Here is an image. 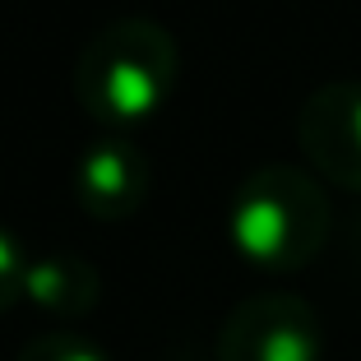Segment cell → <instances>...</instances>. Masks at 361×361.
<instances>
[{
	"label": "cell",
	"instance_id": "1",
	"mask_svg": "<svg viewBox=\"0 0 361 361\" xmlns=\"http://www.w3.org/2000/svg\"><path fill=\"white\" fill-rule=\"evenodd\" d=\"M180 79V47L167 23L149 14H121L79 47L70 84L84 116L97 121L106 135L153 121L176 93Z\"/></svg>",
	"mask_w": 361,
	"mask_h": 361
},
{
	"label": "cell",
	"instance_id": "2",
	"mask_svg": "<svg viewBox=\"0 0 361 361\" xmlns=\"http://www.w3.org/2000/svg\"><path fill=\"white\" fill-rule=\"evenodd\" d=\"M329 195L297 162H264L236 185L227 204V241L264 274H297L329 241Z\"/></svg>",
	"mask_w": 361,
	"mask_h": 361
},
{
	"label": "cell",
	"instance_id": "3",
	"mask_svg": "<svg viewBox=\"0 0 361 361\" xmlns=\"http://www.w3.org/2000/svg\"><path fill=\"white\" fill-rule=\"evenodd\" d=\"M218 361H324V329L306 297L255 292L223 319Z\"/></svg>",
	"mask_w": 361,
	"mask_h": 361
},
{
	"label": "cell",
	"instance_id": "4",
	"mask_svg": "<svg viewBox=\"0 0 361 361\" xmlns=\"http://www.w3.org/2000/svg\"><path fill=\"white\" fill-rule=\"evenodd\" d=\"M297 144L315 176L361 195V79L310 88L297 111Z\"/></svg>",
	"mask_w": 361,
	"mask_h": 361
},
{
	"label": "cell",
	"instance_id": "5",
	"mask_svg": "<svg viewBox=\"0 0 361 361\" xmlns=\"http://www.w3.org/2000/svg\"><path fill=\"white\" fill-rule=\"evenodd\" d=\"M75 200L97 223H126L144 209L153 162L130 135H97L75 158Z\"/></svg>",
	"mask_w": 361,
	"mask_h": 361
},
{
	"label": "cell",
	"instance_id": "6",
	"mask_svg": "<svg viewBox=\"0 0 361 361\" xmlns=\"http://www.w3.org/2000/svg\"><path fill=\"white\" fill-rule=\"evenodd\" d=\"M23 301L37 306L42 315L79 319V315H88V310H97V301H102V274H97V264H88V259H79V255L51 250V255L28 259Z\"/></svg>",
	"mask_w": 361,
	"mask_h": 361
},
{
	"label": "cell",
	"instance_id": "7",
	"mask_svg": "<svg viewBox=\"0 0 361 361\" xmlns=\"http://www.w3.org/2000/svg\"><path fill=\"white\" fill-rule=\"evenodd\" d=\"M19 361H111V357L93 338H84L75 329H51V334H37L19 352Z\"/></svg>",
	"mask_w": 361,
	"mask_h": 361
},
{
	"label": "cell",
	"instance_id": "8",
	"mask_svg": "<svg viewBox=\"0 0 361 361\" xmlns=\"http://www.w3.org/2000/svg\"><path fill=\"white\" fill-rule=\"evenodd\" d=\"M23 274H28V255H23L19 236L0 227V315L23 297Z\"/></svg>",
	"mask_w": 361,
	"mask_h": 361
},
{
	"label": "cell",
	"instance_id": "9",
	"mask_svg": "<svg viewBox=\"0 0 361 361\" xmlns=\"http://www.w3.org/2000/svg\"><path fill=\"white\" fill-rule=\"evenodd\" d=\"M357 241H361V223H357Z\"/></svg>",
	"mask_w": 361,
	"mask_h": 361
}]
</instances>
